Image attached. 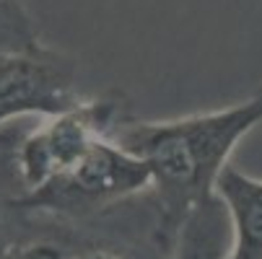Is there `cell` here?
<instances>
[{
	"label": "cell",
	"instance_id": "obj_1",
	"mask_svg": "<svg viewBox=\"0 0 262 259\" xmlns=\"http://www.w3.org/2000/svg\"><path fill=\"white\" fill-rule=\"evenodd\" d=\"M262 122V93L218 112L169 122H115L106 137L151 169L164 205L187 213L215 195V181L229 166L242 137Z\"/></svg>",
	"mask_w": 262,
	"mask_h": 259
},
{
	"label": "cell",
	"instance_id": "obj_2",
	"mask_svg": "<svg viewBox=\"0 0 262 259\" xmlns=\"http://www.w3.org/2000/svg\"><path fill=\"white\" fill-rule=\"evenodd\" d=\"M145 187H154L148 163L104 135L70 171L60 174L42 190L26 192L16 200V205L29 210L86 215L112 202L133 197Z\"/></svg>",
	"mask_w": 262,
	"mask_h": 259
},
{
	"label": "cell",
	"instance_id": "obj_3",
	"mask_svg": "<svg viewBox=\"0 0 262 259\" xmlns=\"http://www.w3.org/2000/svg\"><path fill=\"white\" fill-rule=\"evenodd\" d=\"M112 125L109 104H83L29 132L16 148V169L26 192L42 190L60 174L70 171Z\"/></svg>",
	"mask_w": 262,
	"mask_h": 259
},
{
	"label": "cell",
	"instance_id": "obj_4",
	"mask_svg": "<svg viewBox=\"0 0 262 259\" xmlns=\"http://www.w3.org/2000/svg\"><path fill=\"white\" fill-rule=\"evenodd\" d=\"M78 106L70 62L36 47L0 52V125L24 114L60 117Z\"/></svg>",
	"mask_w": 262,
	"mask_h": 259
},
{
	"label": "cell",
	"instance_id": "obj_5",
	"mask_svg": "<svg viewBox=\"0 0 262 259\" xmlns=\"http://www.w3.org/2000/svg\"><path fill=\"white\" fill-rule=\"evenodd\" d=\"M215 197L226 205L231 220L229 259H262V179L229 163L215 181Z\"/></svg>",
	"mask_w": 262,
	"mask_h": 259
},
{
	"label": "cell",
	"instance_id": "obj_6",
	"mask_svg": "<svg viewBox=\"0 0 262 259\" xmlns=\"http://www.w3.org/2000/svg\"><path fill=\"white\" fill-rule=\"evenodd\" d=\"M231 239L234 233L226 205L213 195L182 215L171 259H229Z\"/></svg>",
	"mask_w": 262,
	"mask_h": 259
},
{
	"label": "cell",
	"instance_id": "obj_7",
	"mask_svg": "<svg viewBox=\"0 0 262 259\" xmlns=\"http://www.w3.org/2000/svg\"><path fill=\"white\" fill-rule=\"evenodd\" d=\"M6 259H70V256L55 241H29L16 246Z\"/></svg>",
	"mask_w": 262,
	"mask_h": 259
},
{
	"label": "cell",
	"instance_id": "obj_8",
	"mask_svg": "<svg viewBox=\"0 0 262 259\" xmlns=\"http://www.w3.org/2000/svg\"><path fill=\"white\" fill-rule=\"evenodd\" d=\"M78 259H120V256L109 251H89V254H81Z\"/></svg>",
	"mask_w": 262,
	"mask_h": 259
},
{
	"label": "cell",
	"instance_id": "obj_9",
	"mask_svg": "<svg viewBox=\"0 0 262 259\" xmlns=\"http://www.w3.org/2000/svg\"><path fill=\"white\" fill-rule=\"evenodd\" d=\"M6 8H13V0H0V13H3Z\"/></svg>",
	"mask_w": 262,
	"mask_h": 259
}]
</instances>
